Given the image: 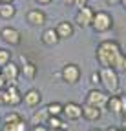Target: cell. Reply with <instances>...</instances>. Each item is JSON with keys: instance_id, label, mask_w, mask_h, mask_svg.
<instances>
[{"instance_id": "6da1fadb", "label": "cell", "mask_w": 126, "mask_h": 131, "mask_svg": "<svg viewBox=\"0 0 126 131\" xmlns=\"http://www.w3.org/2000/svg\"><path fill=\"white\" fill-rule=\"evenodd\" d=\"M122 53L121 44L117 40H102L95 49V58L101 68H113L117 57Z\"/></svg>"}, {"instance_id": "7a4b0ae2", "label": "cell", "mask_w": 126, "mask_h": 131, "mask_svg": "<svg viewBox=\"0 0 126 131\" xmlns=\"http://www.w3.org/2000/svg\"><path fill=\"white\" fill-rule=\"evenodd\" d=\"M97 73L101 78V84L104 86V91L110 95H115L119 89V73L113 68H101Z\"/></svg>"}, {"instance_id": "3957f363", "label": "cell", "mask_w": 126, "mask_h": 131, "mask_svg": "<svg viewBox=\"0 0 126 131\" xmlns=\"http://www.w3.org/2000/svg\"><path fill=\"white\" fill-rule=\"evenodd\" d=\"M91 27L95 33H106L113 27V16L108 11H95L91 20Z\"/></svg>"}, {"instance_id": "277c9868", "label": "cell", "mask_w": 126, "mask_h": 131, "mask_svg": "<svg viewBox=\"0 0 126 131\" xmlns=\"http://www.w3.org/2000/svg\"><path fill=\"white\" fill-rule=\"evenodd\" d=\"M108 93L102 91V89H97V88H93L86 93V104L88 106H93V107H97L102 111V107H106V102H108Z\"/></svg>"}, {"instance_id": "5b68a950", "label": "cell", "mask_w": 126, "mask_h": 131, "mask_svg": "<svg viewBox=\"0 0 126 131\" xmlns=\"http://www.w3.org/2000/svg\"><path fill=\"white\" fill-rule=\"evenodd\" d=\"M81 77H82V73H81V68H79L77 64H66L64 68H62V71H60V78L70 86L79 84Z\"/></svg>"}, {"instance_id": "8992f818", "label": "cell", "mask_w": 126, "mask_h": 131, "mask_svg": "<svg viewBox=\"0 0 126 131\" xmlns=\"http://www.w3.org/2000/svg\"><path fill=\"white\" fill-rule=\"evenodd\" d=\"M0 75L4 77L6 84H9V86H17V80H18V77H20V68L11 60L9 64L4 66V68H0Z\"/></svg>"}, {"instance_id": "52a82bcc", "label": "cell", "mask_w": 126, "mask_h": 131, "mask_svg": "<svg viewBox=\"0 0 126 131\" xmlns=\"http://www.w3.org/2000/svg\"><path fill=\"white\" fill-rule=\"evenodd\" d=\"M22 104V91L18 86H6L4 88V106H20Z\"/></svg>"}, {"instance_id": "ba28073f", "label": "cell", "mask_w": 126, "mask_h": 131, "mask_svg": "<svg viewBox=\"0 0 126 131\" xmlns=\"http://www.w3.org/2000/svg\"><path fill=\"white\" fill-rule=\"evenodd\" d=\"M0 38H2L6 44H11V46H20V42H22V33H20L17 27L6 26V27L0 29Z\"/></svg>"}, {"instance_id": "9c48e42d", "label": "cell", "mask_w": 126, "mask_h": 131, "mask_svg": "<svg viewBox=\"0 0 126 131\" xmlns=\"http://www.w3.org/2000/svg\"><path fill=\"white\" fill-rule=\"evenodd\" d=\"M62 118L70 120V122H75L79 118H82V106L77 104V102L64 104V106H62Z\"/></svg>"}, {"instance_id": "30bf717a", "label": "cell", "mask_w": 126, "mask_h": 131, "mask_svg": "<svg viewBox=\"0 0 126 131\" xmlns=\"http://www.w3.org/2000/svg\"><path fill=\"white\" fill-rule=\"evenodd\" d=\"M93 15H95V11H93L90 6H84V7H81L77 11V15H75V24L79 26V27H91V20H93Z\"/></svg>"}, {"instance_id": "8fae6325", "label": "cell", "mask_w": 126, "mask_h": 131, "mask_svg": "<svg viewBox=\"0 0 126 131\" xmlns=\"http://www.w3.org/2000/svg\"><path fill=\"white\" fill-rule=\"evenodd\" d=\"M26 22L33 27H42L46 22H48V15H46L42 9H29L26 13Z\"/></svg>"}, {"instance_id": "7c38bea8", "label": "cell", "mask_w": 126, "mask_h": 131, "mask_svg": "<svg viewBox=\"0 0 126 131\" xmlns=\"http://www.w3.org/2000/svg\"><path fill=\"white\" fill-rule=\"evenodd\" d=\"M40 102H42V95H40L38 89L31 88L26 93H22V104H26L27 107H38Z\"/></svg>"}, {"instance_id": "4fadbf2b", "label": "cell", "mask_w": 126, "mask_h": 131, "mask_svg": "<svg viewBox=\"0 0 126 131\" xmlns=\"http://www.w3.org/2000/svg\"><path fill=\"white\" fill-rule=\"evenodd\" d=\"M53 29H55L57 37H59L60 40L71 38V37L75 35V26H73L71 22H68V20H62V22H59V24H57Z\"/></svg>"}, {"instance_id": "5bb4252c", "label": "cell", "mask_w": 126, "mask_h": 131, "mask_svg": "<svg viewBox=\"0 0 126 131\" xmlns=\"http://www.w3.org/2000/svg\"><path fill=\"white\" fill-rule=\"evenodd\" d=\"M37 73H38L37 66L31 62V60L24 58V60H22V66H20V75H22L24 78H27V80H35V78H37Z\"/></svg>"}, {"instance_id": "9a60e30c", "label": "cell", "mask_w": 126, "mask_h": 131, "mask_svg": "<svg viewBox=\"0 0 126 131\" xmlns=\"http://www.w3.org/2000/svg\"><path fill=\"white\" fill-rule=\"evenodd\" d=\"M101 117H102V111L101 109L93 107V106H88V104L82 106V118H86L90 122H97Z\"/></svg>"}, {"instance_id": "2e32d148", "label": "cell", "mask_w": 126, "mask_h": 131, "mask_svg": "<svg viewBox=\"0 0 126 131\" xmlns=\"http://www.w3.org/2000/svg\"><path fill=\"white\" fill-rule=\"evenodd\" d=\"M40 40H42V44H46V46H57V44L60 42V38L57 37V33H55L53 27H51V29H44L42 35H40Z\"/></svg>"}, {"instance_id": "e0dca14e", "label": "cell", "mask_w": 126, "mask_h": 131, "mask_svg": "<svg viewBox=\"0 0 126 131\" xmlns=\"http://www.w3.org/2000/svg\"><path fill=\"white\" fill-rule=\"evenodd\" d=\"M106 109L112 115H121V96L119 95H110L108 102H106Z\"/></svg>"}, {"instance_id": "ac0fdd59", "label": "cell", "mask_w": 126, "mask_h": 131, "mask_svg": "<svg viewBox=\"0 0 126 131\" xmlns=\"http://www.w3.org/2000/svg\"><path fill=\"white\" fill-rule=\"evenodd\" d=\"M48 118H50V115H48V111H46V107L37 109L33 113V117H31V126H44Z\"/></svg>"}, {"instance_id": "d6986e66", "label": "cell", "mask_w": 126, "mask_h": 131, "mask_svg": "<svg viewBox=\"0 0 126 131\" xmlns=\"http://www.w3.org/2000/svg\"><path fill=\"white\" fill-rule=\"evenodd\" d=\"M46 126H48L51 131H55V129H66L68 127L66 120L62 117H50L48 120H46Z\"/></svg>"}, {"instance_id": "ffe728a7", "label": "cell", "mask_w": 126, "mask_h": 131, "mask_svg": "<svg viewBox=\"0 0 126 131\" xmlns=\"http://www.w3.org/2000/svg\"><path fill=\"white\" fill-rule=\"evenodd\" d=\"M15 15H17V7H15L13 4H0V18L9 20Z\"/></svg>"}, {"instance_id": "44dd1931", "label": "cell", "mask_w": 126, "mask_h": 131, "mask_svg": "<svg viewBox=\"0 0 126 131\" xmlns=\"http://www.w3.org/2000/svg\"><path fill=\"white\" fill-rule=\"evenodd\" d=\"M62 106L60 102H50L48 106H46V111H48L50 117H62Z\"/></svg>"}, {"instance_id": "7402d4cb", "label": "cell", "mask_w": 126, "mask_h": 131, "mask_svg": "<svg viewBox=\"0 0 126 131\" xmlns=\"http://www.w3.org/2000/svg\"><path fill=\"white\" fill-rule=\"evenodd\" d=\"M113 69H115L117 73H124V71H126V55H124V53H121V55L117 57V60H115V64H113Z\"/></svg>"}, {"instance_id": "603a6c76", "label": "cell", "mask_w": 126, "mask_h": 131, "mask_svg": "<svg viewBox=\"0 0 126 131\" xmlns=\"http://www.w3.org/2000/svg\"><path fill=\"white\" fill-rule=\"evenodd\" d=\"M20 120H22V115L20 113H15V111L7 113L4 117V124H18Z\"/></svg>"}, {"instance_id": "cb8c5ba5", "label": "cell", "mask_w": 126, "mask_h": 131, "mask_svg": "<svg viewBox=\"0 0 126 131\" xmlns=\"http://www.w3.org/2000/svg\"><path fill=\"white\" fill-rule=\"evenodd\" d=\"M9 62H11V51L0 47V68H4V66L9 64Z\"/></svg>"}, {"instance_id": "d4e9b609", "label": "cell", "mask_w": 126, "mask_h": 131, "mask_svg": "<svg viewBox=\"0 0 126 131\" xmlns=\"http://www.w3.org/2000/svg\"><path fill=\"white\" fill-rule=\"evenodd\" d=\"M15 131H29V126H27V122L22 118L18 124H15Z\"/></svg>"}, {"instance_id": "484cf974", "label": "cell", "mask_w": 126, "mask_h": 131, "mask_svg": "<svg viewBox=\"0 0 126 131\" xmlns=\"http://www.w3.org/2000/svg\"><path fill=\"white\" fill-rule=\"evenodd\" d=\"M121 115L126 117V96H121Z\"/></svg>"}, {"instance_id": "4316f807", "label": "cell", "mask_w": 126, "mask_h": 131, "mask_svg": "<svg viewBox=\"0 0 126 131\" xmlns=\"http://www.w3.org/2000/svg\"><path fill=\"white\" fill-rule=\"evenodd\" d=\"M31 131H51V129L44 124V126H33V127H31Z\"/></svg>"}, {"instance_id": "83f0119b", "label": "cell", "mask_w": 126, "mask_h": 131, "mask_svg": "<svg viewBox=\"0 0 126 131\" xmlns=\"http://www.w3.org/2000/svg\"><path fill=\"white\" fill-rule=\"evenodd\" d=\"M2 131H15V124H4Z\"/></svg>"}, {"instance_id": "f1b7e54d", "label": "cell", "mask_w": 126, "mask_h": 131, "mask_svg": "<svg viewBox=\"0 0 126 131\" xmlns=\"http://www.w3.org/2000/svg\"><path fill=\"white\" fill-rule=\"evenodd\" d=\"M75 6H79V9H81V7L88 6V0H75Z\"/></svg>"}, {"instance_id": "f546056e", "label": "cell", "mask_w": 126, "mask_h": 131, "mask_svg": "<svg viewBox=\"0 0 126 131\" xmlns=\"http://www.w3.org/2000/svg\"><path fill=\"white\" fill-rule=\"evenodd\" d=\"M99 82H101L99 73H93V75H91V84H99Z\"/></svg>"}, {"instance_id": "4dcf8cb0", "label": "cell", "mask_w": 126, "mask_h": 131, "mask_svg": "<svg viewBox=\"0 0 126 131\" xmlns=\"http://www.w3.org/2000/svg\"><path fill=\"white\" fill-rule=\"evenodd\" d=\"M37 4H40V6H48V4H51L53 0H35Z\"/></svg>"}, {"instance_id": "1f68e13d", "label": "cell", "mask_w": 126, "mask_h": 131, "mask_svg": "<svg viewBox=\"0 0 126 131\" xmlns=\"http://www.w3.org/2000/svg\"><path fill=\"white\" fill-rule=\"evenodd\" d=\"M106 4L108 6H117V4H121V0H106Z\"/></svg>"}, {"instance_id": "d6a6232c", "label": "cell", "mask_w": 126, "mask_h": 131, "mask_svg": "<svg viewBox=\"0 0 126 131\" xmlns=\"http://www.w3.org/2000/svg\"><path fill=\"white\" fill-rule=\"evenodd\" d=\"M6 86H7V84H6V80H4V77L0 75V89H4Z\"/></svg>"}, {"instance_id": "836d02e7", "label": "cell", "mask_w": 126, "mask_h": 131, "mask_svg": "<svg viewBox=\"0 0 126 131\" xmlns=\"http://www.w3.org/2000/svg\"><path fill=\"white\" fill-rule=\"evenodd\" d=\"M64 6H68V7L70 6H75V0H64Z\"/></svg>"}, {"instance_id": "e575fe53", "label": "cell", "mask_w": 126, "mask_h": 131, "mask_svg": "<svg viewBox=\"0 0 126 131\" xmlns=\"http://www.w3.org/2000/svg\"><path fill=\"white\" fill-rule=\"evenodd\" d=\"M106 131H122V129H121V127H115V126H110Z\"/></svg>"}, {"instance_id": "d590c367", "label": "cell", "mask_w": 126, "mask_h": 131, "mask_svg": "<svg viewBox=\"0 0 126 131\" xmlns=\"http://www.w3.org/2000/svg\"><path fill=\"white\" fill-rule=\"evenodd\" d=\"M0 104H4V89H0Z\"/></svg>"}, {"instance_id": "8d00e7d4", "label": "cell", "mask_w": 126, "mask_h": 131, "mask_svg": "<svg viewBox=\"0 0 126 131\" xmlns=\"http://www.w3.org/2000/svg\"><path fill=\"white\" fill-rule=\"evenodd\" d=\"M0 4H13V0H0Z\"/></svg>"}, {"instance_id": "74e56055", "label": "cell", "mask_w": 126, "mask_h": 131, "mask_svg": "<svg viewBox=\"0 0 126 131\" xmlns=\"http://www.w3.org/2000/svg\"><path fill=\"white\" fill-rule=\"evenodd\" d=\"M122 126H124V127H122V131H126V117L122 118Z\"/></svg>"}, {"instance_id": "f35d334b", "label": "cell", "mask_w": 126, "mask_h": 131, "mask_svg": "<svg viewBox=\"0 0 126 131\" xmlns=\"http://www.w3.org/2000/svg\"><path fill=\"white\" fill-rule=\"evenodd\" d=\"M90 131H104V129H101V127H91Z\"/></svg>"}, {"instance_id": "ab89813d", "label": "cell", "mask_w": 126, "mask_h": 131, "mask_svg": "<svg viewBox=\"0 0 126 131\" xmlns=\"http://www.w3.org/2000/svg\"><path fill=\"white\" fill-rule=\"evenodd\" d=\"M121 6H122V7L126 9V0H121Z\"/></svg>"}, {"instance_id": "60d3db41", "label": "cell", "mask_w": 126, "mask_h": 131, "mask_svg": "<svg viewBox=\"0 0 126 131\" xmlns=\"http://www.w3.org/2000/svg\"><path fill=\"white\" fill-rule=\"evenodd\" d=\"M55 131H66V129H55Z\"/></svg>"}, {"instance_id": "b9f144b4", "label": "cell", "mask_w": 126, "mask_h": 131, "mask_svg": "<svg viewBox=\"0 0 126 131\" xmlns=\"http://www.w3.org/2000/svg\"><path fill=\"white\" fill-rule=\"evenodd\" d=\"M0 118H2V117H0Z\"/></svg>"}]
</instances>
